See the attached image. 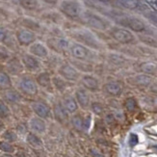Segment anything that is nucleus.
Instances as JSON below:
<instances>
[{"label": "nucleus", "mask_w": 157, "mask_h": 157, "mask_svg": "<svg viewBox=\"0 0 157 157\" xmlns=\"http://www.w3.org/2000/svg\"><path fill=\"white\" fill-rule=\"evenodd\" d=\"M17 157H30V156L27 154V153L23 152V151H20V152H18L17 154Z\"/></svg>", "instance_id": "obj_47"}, {"label": "nucleus", "mask_w": 157, "mask_h": 157, "mask_svg": "<svg viewBox=\"0 0 157 157\" xmlns=\"http://www.w3.org/2000/svg\"><path fill=\"white\" fill-rule=\"evenodd\" d=\"M24 71L21 60L17 57H12L8 62L5 63V71L10 76H20Z\"/></svg>", "instance_id": "obj_11"}, {"label": "nucleus", "mask_w": 157, "mask_h": 157, "mask_svg": "<svg viewBox=\"0 0 157 157\" xmlns=\"http://www.w3.org/2000/svg\"><path fill=\"white\" fill-rule=\"evenodd\" d=\"M118 2L128 10H134L139 6V0H118Z\"/></svg>", "instance_id": "obj_33"}, {"label": "nucleus", "mask_w": 157, "mask_h": 157, "mask_svg": "<svg viewBox=\"0 0 157 157\" xmlns=\"http://www.w3.org/2000/svg\"><path fill=\"white\" fill-rule=\"evenodd\" d=\"M103 91L111 97H119L122 93V85L118 81L107 82L103 86Z\"/></svg>", "instance_id": "obj_20"}, {"label": "nucleus", "mask_w": 157, "mask_h": 157, "mask_svg": "<svg viewBox=\"0 0 157 157\" xmlns=\"http://www.w3.org/2000/svg\"><path fill=\"white\" fill-rule=\"evenodd\" d=\"M61 102H62L64 108L66 109L67 112L69 114H74L79 108L77 102H76L73 95H70V94L67 95V97H65L64 99Z\"/></svg>", "instance_id": "obj_22"}, {"label": "nucleus", "mask_w": 157, "mask_h": 157, "mask_svg": "<svg viewBox=\"0 0 157 157\" xmlns=\"http://www.w3.org/2000/svg\"><path fill=\"white\" fill-rule=\"evenodd\" d=\"M138 144V136L136 134H131L130 139H129V145L131 147H134Z\"/></svg>", "instance_id": "obj_41"}, {"label": "nucleus", "mask_w": 157, "mask_h": 157, "mask_svg": "<svg viewBox=\"0 0 157 157\" xmlns=\"http://www.w3.org/2000/svg\"><path fill=\"white\" fill-rule=\"evenodd\" d=\"M12 58V53L6 45L0 44V63H7Z\"/></svg>", "instance_id": "obj_30"}, {"label": "nucleus", "mask_w": 157, "mask_h": 157, "mask_svg": "<svg viewBox=\"0 0 157 157\" xmlns=\"http://www.w3.org/2000/svg\"><path fill=\"white\" fill-rule=\"evenodd\" d=\"M110 35L114 40L124 44L133 43L135 40L133 34L124 28H113L110 31Z\"/></svg>", "instance_id": "obj_10"}, {"label": "nucleus", "mask_w": 157, "mask_h": 157, "mask_svg": "<svg viewBox=\"0 0 157 157\" xmlns=\"http://www.w3.org/2000/svg\"><path fill=\"white\" fill-rule=\"evenodd\" d=\"M71 64L75 67L79 72H90L93 71L92 65H90L87 62H84V61H79V60L74 59V62H71Z\"/></svg>", "instance_id": "obj_29"}, {"label": "nucleus", "mask_w": 157, "mask_h": 157, "mask_svg": "<svg viewBox=\"0 0 157 157\" xmlns=\"http://www.w3.org/2000/svg\"><path fill=\"white\" fill-rule=\"evenodd\" d=\"M90 153L93 157H104L103 154H102L99 151H98L97 148H91L90 149Z\"/></svg>", "instance_id": "obj_43"}, {"label": "nucleus", "mask_w": 157, "mask_h": 157, "mask_svg": "<svg viewBox=\"0 0 157 157\" xmlns=\"http://www.w3.org/2000/svg\"><path fill=\"white\" fill-rule=\"evenodd\" d=\"M140 71L147 75H155L157 74V65L152 62H145L140 65Z\"/></svg>", "instance_id": "obj_27"}, {"label": "nucleus", "mask_w": 157, "mask_h": 157, "mask_svg": "<svg viewBox=\"0 0 157 157\" xmlns=\"http://www.w3.org/2000/svg\"><path fill=\"white\" fill-rule=\"evenodd\" d=\"M13 80L11 76L5 71H0V92H4L6 90L13 88Z\"/></svg>", "instance_id": "obj_25"}, {"label": "nucleus", "mask_w": 157, "mask_h": 157, "mask_svg": "<svg viewBox=\"0 0 157 157\" xmlns=\"http://www.w3.org/2000/svg\"><path fill=\"white\" fill-rule=\"evenodd\" d=\"M22 25L24 26L23 28L29 29V30H31L33 32L35 30H39L40 28V24L36 21V20L28 18V17H25V18L22 19Z\"/></svg>", "instance_id": "obj_31"}, {"label": "nucleus", "mask_w": 157, "mask_h": 157, "mask_svg": "<svg viewBox=\"0 0 157 157\" xmlns=\"http://www.w3.org/2000/svg\"><path fill=\"white\" fill-rule=\"evenodd\" d=\"M81 17L84 19V21L89 25L98 30H106L108 23L105 19H103L98 15L92 12H84L82 13Z\"/></svg>", "instance_id": "obj_6"}, {"label": "nucleus", "mask_w": 157, "mask_h": 157, "mask_svg": "<svg viewBox=\"0 0 157 157\" xmlns=\"http://www.w3.org/2000/svg\"><path fill=\"white\" fill-rule=\"evenodd\" d=\"M0 157H13L11 154H3V155H1Z\"/></svg>", "instance_id": "obj_50"}, {"label": "nucleus", "mask_w": 157, "mask_h": 157, "mask_svg": "<svg viewBox=\"0 0 157 157\" xmlns=\"http://www.w3.org/2000/svg\"><path fill=\"white\" fill-rule=\"evenodd\" d=\"M69 50L71 55L75 60L88 62V61H90V59L94 58V52L91 50V48L78 43L71 44Z\"/></svg>", "instance_id": "obj_5"}, {"label": "nucleus", "mask_w": 157, "mask_h": 157, "mask_svg": "<svg viewBox=\"0 0 157 157\" xmlns=\"http://www.w3.org/2000/svg\"><path fill=\"white\" fill-rule=\"evenodd\" d=\"M26 142L33 147V148H40L43 147V141L40 140L39 136L33 132H30L26 136Z\"/></svg>", "instance_id": "obj_28"}, {"label": "nucleus", "mask_w": 157, "mask_h": 157, "mask_svg": "<svg viewBox=\"0 0 157 157\" xmlns=\"http://www.w3.org/2000/svg\"><path fill=\"white\" fill-rule=\"evenodd\" d=\"M130 83L138 87H149L152 84V78L147 74H138L131 78Z\"/></svg>", "instance_id": "obj_23"}, {"label": "nucleus", "mask_w": 157, "mask_h": 157, "mask_svg": "<svg viewBox=\"0 0 157 157\" xmlns=\"http://www.w3.org/2000/svg\"><path fill=\"white\" fill-rule=\"evenodd\" d=\"M137 101L134 98H128L125 99L124 101V106L125 108L127 109V111L129 112H133L136 110V108H137Z\"/></svg>", "instance_id": "obj_36"}, {"label": "nucleus", "mask_w": 157, "mask_h": 157, "mask_svg": "<svg viewBox=\"0 0 157 157\" xmlns=\"http://www.w3.org/2000/svg\"><path fill=\"white\" fill-rule=\"evenodd\" d=\"M31 108L37 117L43 119V120H46L52 116L51 107L49 106L48 103H46L45 101H44L42 99H38V100L33 101L31 103Z\"/></svg>", "instance_id": "obj_8"}, {"label": "nucleus", "mask_w": 157, "mask_h": 157, "mask_svg": "<svg viewBox=\"0 0 157 157\" xmlns=\"http://www.w3.org/2000/svg\"><path fill=\"white\" fill-rule=\"evenodd\" d=\"M1 97L7 104H16L22 99L23 95L20 94L17 89L11 88L9 90H6L4 92H1Z\"/></svg>", "instance_id": "obj_18"}, {"label": "nucleus", "mask_w": 157, "mask_h": 157, "mask_svg": "<svg viewBox=\"0 0 157 157\" xmlns=\"http://www.w3.org/2000/svg\"><path fill=\"white\" fill-rule=\"evenodd\" d=\"M65 157H70V156H65Z\"/></svg>", "instance_id": "obj_52"}, {"label": "nucleus", "mask_w": 157, "mask_h": 157, "mask_svg": "<svg viewBox=\"0 0 157 157\" xmlns=\"http://www.w3.org/2000/svg\"><path fill=\"white\" fill-rule=\"evenodd\" d=\"M33 56L39 59H46L49 57V49L47 45L42 42H36L29 45V52Z\"/></svg>", "instance_id": "obj_14"}, {"label": "nucleus", "mask_w": 157, "mask_h": 157, "mask_svg": "<svg viewBox=\"0 0 157 157\" xmlns=\"http://www.w3.org/2000/svg\"><path fill=\"white\" fill-rule=\"evenodd\" d=\"M2 138L6 142L13 143V142H16L17 140V133L15 131H13V130H6L2 134Z\"/></svg>", "instance_id": "obj_35"}, {"label": "nucleus", "mask_w": 157, "mask_h": 157, "mask_svg": "<svg viewBox=\"0 0 157 157\" xmlns=\"http://www.w3.org/2000/svg\"><path fill=\"white\" fill-rule=\"evenodd\" d=\"M11 116V110L9 105L0 98V119H7Z\"/></svg>", "instance_id": "obj_32"}, {"label": "nucleus", "mask_w": 157, "mask_h": 157, "mask_svg": "<svg viewBox=\"0 0 157 157\" xmlns=\"http://www.w3.org/2000/svg\"><path fill=\"white\" fill-rule=\"evenodd\" d=\"M29 127L31 129V131L35 134H43L46 130V124L45 121L40 119L37 116L32 117L29 121Z\"/></svg>", "instance_id": "obj_19"}, {"label": "nucleus", "mask_w": 157, "mask_h": 157, "mask_svg": "<svg viewBox=\"0 0 157 157\" xmlns=\"http://www.w3.org/2000/svg\"><path fill=\"white\" fill-rule=\"evenodd\" d=\"M52 114L54 116V118L61 122L66 121L67 120V118H69V113H67V110L64 108L61 101L56 102V103L54 104V106L52 108Z\"/></svg>", "instance_id": "obj_21"}, {"label": "nucleus", "mask_w": 157, "mask_h": 157, "mask_svg": "<svg viewBox=\"0 0 157 157\" xmlns=\"http://www.w3.org/2000/svg\"><path fill=\"white\" fill-rule=\"evenodd\" d=\"M71 43L62 37H53L47 40V47L57 53L64 52L70 48Z\"/></svg>", "instance_id": "obj_12"}, {"label": "nucleus", "mask_w": 157, "mask_h": 157, "mask_svg": "<svg viewBox=\"0 0 157 157\" xmlns=\"http://www.w3.org/2000/svg\"><path fill=\"white\" fill-rule=\"evenodd\" d=\"M58 7L64 16L71 19L81 17L84 13L83 4L79 0H61Z\"/></svg>", "instance_id": "obj_1"}, {"label": "nucleus", "mask_w": 157, "mask_h": 157, "mask_svg": "<svg viewBox=\"0 0 157 157\" xmlns=\"http://www.w3.org/2000/svg\"><path fill=\"white\" fill-rule=\"evenodd\" d=\"M73 97L75 98L78 106L81 107L82 109H87L90 107V102H91L90 94H89V92L83 87L77 88L74 91Z\"/></svg>", "instance_id": "obj_16"}, {"label": "nucleus", "mask_w": 157, "mask_h": 157, "mask_svg": "<svg viewBox=\"0 0 157 157\" xmlns=\"http://www.w3.org/2000/svg\"><path fill=\"white\" fill-rule=\"evenodd\" d=\"M149 91H151L152 94L157 95V83L151 84V86H149Z\"/></svg>", "instance_id": "obj_45"}, {"label": "nucleus", "mask_w": 157, "mask_h": 157, "mask_svg": "<svg viewBox=\"0 0 157 157\" xmlns=\"http://www.w3.org/2000/svg\"><path fill=\"white\" fill-rule=\"evenodd\" d=\"M151 5L153 7L155 11H157V0H154V1H151Z\"/></svg>", "instance_id": "obj_48"}, {"label": "nucleus", "mask_w": 157, "mask_h": 157, "mask_svg": "<svg viewBox=\"0 0 157 157\" xmlns=\"http://www.w3.org/2000/svg\"><path fill=\"white\" fill-rule=\"evenodd\" d=\"M35 80L37 82V84L39 88H43L44 91L48 93H53L54 89L52 85V75L50 72L46 71H42L37 73V75L35 77Z\"/></svg>", "instance_id": "obj_13"}, {"label": "nucleus", "mask_w": 157, "mask_h": 157, "mask_svg": "<svg viewBox=\"0 0 157 157\" xmlns=\"http://www.w3.org/2000/svg\"><path fill=\"white\" fill-rule=\"evenodd\" d=\"M98 1L102 3H108V2H110V0H98Z\"/></svg>", "instance_id": "obj_49"}, {"label": "nucleus", "mask_w": 157, "mask_h": 157, "mask_svg": "<svg viewBox=\"0 0 157 157\" xmlns=\"http://www.w3.org/2000/svg\"><path fill=\"white\" fill-rule=\"evenodd\" d=\"M3 1H8V0H3Z\"/></svg>", "instance_id": "obj_51"}, {"label": "nucleus", "mask_w": 157, "mask_h": 157, "mask_svg": "<svg viewBox=\"0 0 157 157\" xmlns=\"http://www.w3.org/2000/svg\"><path fill=\"white\" fill-rule=\"evenodd\" d=\"M57 74L67 82L79 81L81 77V72H79L71 63L66 62L60 64L57 67Z\"/></svg>", "instance_id": "obj_4"}, {"label": "nucleus", "mask_w": 157, "mask_h": 157, "mask_svg": "<svg viewBox=\"0 0 157 157\" xmlns=\"http://www.w3.org/2000/svg\"><path fill=\"white\" fill-rule=\"evenodd\" d=\"M17 4L27 11H36L40 7V0H17Z\"/></svg>", "instance_id": "obj_26"}, {"label": "nucleus", "mask_w": 157, "mask_h": 157, "mask_svg": "<svg viewBox=\"0 0 157 157\" xmlns=\"http://www.w3.org/2000/svg\"><path fill=\"white\" fill-rule=\"evenodd\" d=\"M120 23L122 26L131 29L132 31H135V32H143L146 29L145 23L143 22L141 19L137 17H127L121 18L120 20Z\"/></svg>", "instance_id": "obj_15"}, {"label": "nucleus", "mask_w": 157, "mask_h": 157, "mask_svg": "<svg viewBox=\"0 0 157 157\" xmlns=\"http://www.w3.org/2000/svg\"><path fill=\"white\" fill-rule=\"evenodd\" d=\"M79 81L82 87L86 89L88 92L94 93L99 91V81L94 76L91 75V74H83V75H81Z\"/></svg>", "instance_id": "obj_17"}, {"label": "nucleus", "mask_w": 157, "mask_h": 157, "mask_svg": "<svg viewBox=\"0 0 157 157\" xmlns=\"http://www.w3.org/2000/svg\"><path fill=\"white\" fill-rule=\"evenodd\" d=\"M83 121L84 118H82L80 115H74L71 118V124L74 128H76L77 130H83Z\"/></svg>", "instance_id": "obj_34"}, {"label": "nucleus", "mask_w": 157, "mask_h": 157, "mask_svg": "<svg viewBox=\"0 0 157 157\" xmlns=\"http://www.w3.org/2000/svg\"><path fill=\"white\" fill-rule=\"evenodd\" d=\"M142 40H144L145 43L149 44H151V45L157 47V42H156V40H154L153 39H151V38H146V39H145V38H143Z\"/></svg>", "instance_id": "obj_44"}, {"label": "nucleus", "mask_w": 157, "mask_h": 157, "mask_svg": "<svg viewBox=\"0 0 157 157\" xmlns=\"http://www.w3.org/2000/svg\"><path fill=\"white\" fill-rule=\"evenodd\" d=\"M21 63L23 65L24 70L29 72H40L42 71L43 64L40 60L35 56H33L30 53H25L20 58Z\"/></svg>", "instance_id": "obj_7"}, {"label": "nucleus", "mask_w": 157, "mask_h": 157, "mask_svg": "<svg viewBox=\"0 0 157 157\" xmlns=\"http://www.w3.org/2000/svg\"><path fill=\"white\" fill-rule=\"evenodd\" d=\"M16 39L19 45L21 46H29L33 43L36 42L37 36L35 32H33L26 28H20L16 33Z\"/></svg>", "instance_id": "obj_9"}, {"label": "nucleus", "mask_w": 157, "mask_h": 157, "mask_svg": "<svg viewBox=\"0 0 157 157\" xmlns=\"http://www.w3.org/2000/svg\"><path fill=\"white\" fill-rule=\"evenodd\" d=\"M17 90L22 95L29 98H34L39 94V86L35 78L30 75H25L21 74L17 80Z\"/></svg>", "instance_id": "obj_2"}, {"label": "nucleus", "mask_w": 157, "mask_h": 157, "mask_svg": "<svg viewBox=\"0 0 157 157\" xmlns=\"http://www.w3.org/2000/svg\"><path fill=\"white\" fill-rule=\"evenodd\" d=\"M105 120H106V121L108 122V124H112V122L115 121V118H114V116H113V115L109 114V115H107V116H106Z\"/></svg>", "instance_id": "obj_46"}, {"label": "nucleus", "mask_w": 157, "mask_h": 157, "mask_svg": "<svg viewBox=\"0 0 157 157\" xmlns=\"http://www.w3.org/2000/svg\"><path fill=\"white\" fill-rule=\"evenodd\" d=\"M9 37V32L4 27H0V43H5Z\"/></svg>", "instance_id": "obj_40"}, {"label": "nucleus", "mask_w": 157, "mask_h": 157, "mask_svg": "<svg viewBox=\"0 0 157 157\" xmlns=\"http://www.w3.org/2000/svg\"><path fill=\"white\" fill-rule=\"evenodd\" d=\"M73 39L77 40L78 44H83L89 48L98 49L100 48V43L94 34L87 29H76L71 33Z\"/></svg>", "instance_id": "obj_3"}, {"label": "nucleus", "mask_w": 157, "mask_h": 157, "mask_svg": "<svg viewBox=\"0 0 157 157\" xmlns=\"http://www.w3.org/2000/svg\"><path fill=\"white\" fill-rule=\"evenodd\" d=\"M90 125H91V116L88 115L86 118H84V121H83V128L87 130V129L90 128Z\"/></svg>", "instance_id": "obj_42"}, {"label": "nucleus", "mask_w": 157, "mask_h": 157, "mask_svg": "<svg viewBox=\"0 0 157 157\" xmlns=\"http://www.w3.org/2000/svg\"><path fill=\"white\" fill-rule=\"evenodd\" d=\"M0 151H2L5 153H13L15 152V147L9 142L2 141L0 142Z\"/></svg>", "instance_id": "obj_37"}, {"label": "nucleus", "mask_w": 157, "mask_h": 157, "mask_svg": "<svg viewBox=\"0 0 157 157\" xmlns=\"http://www.w3.org/2000/svg\"><path fill=\"white\" fill-rule=\"evenodd\" d=\"M69 83H70V82L66 81L64 78L59 76L58 74L52 75V85H53V89L55 91H58L59 93H64L67 90V88L69 87Z\"/></svg>", "instance_id": "obj_24"}, {"label": "nucleus", "mask_w": 157, "mask_h": 157, "mask_svg": "<svg viewBox=\"0 0 157 157\" xmlns=\"http://www.w3.org/2000/svg\"><path fill=\"white\" fill-rule=\"evenodd\" d=\"M146 17L152 24L157 26V12H148Z\"/></svg>", "instance_id": "obj_39"}, {"label": "nucleus", "mask_w": 157, "mask_h": 157, "mask_svg": "<svg viewBox=\"0 0 157 157\" xmlns=\"http://www.w3.org/2000/svg\"><path fill=\"white\" fill-rule=\"evenodd\" d=\"M90 106H91L92 111H93L94 114L100 115L102 112H103V106H102V104L100 103V102L94 101V102H93V103H92Z\"/></svg>", "instance_id": "obj_38"}]
</instances>
